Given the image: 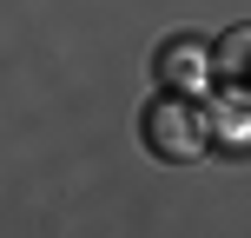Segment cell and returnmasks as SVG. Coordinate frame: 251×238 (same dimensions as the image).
Returning <instances> with one entry per match:
<instances>
[{"mask_svg": "<svg viewBox=\"0 0 251 238\" xmlns=\"http://www.w3.org/2000/svg\"><path fill=\"white\" fill-rule=\"evenodd\" d=\"M152 73H159L165 93H199L205 79H218V60H212V47H205L199 33H172L159 47V66H152Z\"/></svg>", "mask_w": 251, "mask_h": 238, "instance_id": "7a4b0ae2", "label": "cell"}, {"mask_svg": "<svg viewBox=\"0 0 251 238\" xmlns=\"http://www.w3.org/2000/svg\"><path fill=\"white\" fill-rule=\"evenodd\" d=\"M212 60H218V79L231 93H251V26H225L212 40Z\"/></svg>", "mask_w": 251, "mask_h": 238, "instance_id": "3957f363", "label": "cell"}, {"mask_svg": "<svg viewBox=\"0 0 251 238\" xmlns=\"http://www.w3.org/2000/svg\"><path fill=\"white\" fill-rule=\"evenodd\" d=\"M139 139L159 165H199L212 152V113L199 106V93H165L139 113Z\"/></svg>", "mask_w": 251, "mask_h": 238, "instance_id": "6da1fadb", "label": "cell"}]
</instances>
